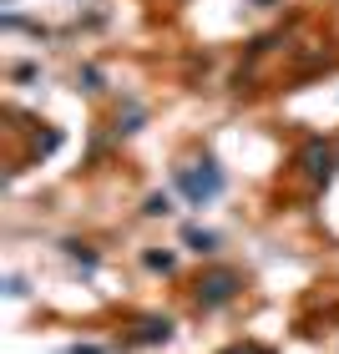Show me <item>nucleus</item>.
<instances>
[{
  "mask_svg": "<svg viewBox=\"0 0 339 354\" xmlns=\"http://www.w3.org/2000/svg\"><path fill=\"white\" fill-rule=\"evenodd\" d=\"M177 187L187 192V203H192V207H203V203H213L218 192H223V172H218L213 162H192V167L177 172Z\"/></svg>",
  "mask_w": 339,
  "mask_h": 354,
  "instance_id": "obj_1",
  "label": "nucleus"
},
{
  "mask_svg": "<svg viewBox=\"0 0 339 354\" xmlns=\"http://www.w3.org/2000/svg\"><path fill=\"white\" fill-rule=\"evenodd\" d=\"M238 294V273L233 268H213L208 279H198V304L203 309H218V304H228Z\"/></svg>",
  "mask_w": 339,
  "mask_h": 354,
  "instance_id": "obj_2",
  "label": "nucleus"
},
{
  "mask_svg": "<svg viewBox=\"0 0 339 354\" xmlns=\"http://www.w3.org/2000/svg\"><path fill=\"white\" fill-rule=\"evenodd\" d=\"M132 339H137V344H167V339H172V324H167V319H142Z\"/></svg>",
  "mask_w": 339,
  "mask_h": 354,
  "instance_id": "obj_3",
  "label": "nucleus"
},
{
  "mask_svg": "<svg viewBox=\"0 0 339 354\" xmlns=\"http://www.w3.org/2000/svg\"><path fill=\"white\" fill-rule=\"evenodd\" d=\"M304 162H309V172H314V177H329V172H334V152H329V147H319V142H314V147L304 152Z\"/></svg>",
  "mask_w": 339,
  "mask_h": 354,
  "instance_id": "obj_4",
  "label": "nucleus"
},
{
  "mask_svg": "<svg viewBox=\"0 0 339 354\" xmlns=\"http://www.w3.org/2000/svg\"><path fill=\"white\" fill-rule=\"evenodd\" d=\"M187 243L198 248V253H213V243H218V238H213V233H187Z\"/></svg>",
  "mask_w": 339,
  "mask_h": 354,
  "instance_id": "obj_5",
  "label": "nucleus"
},
{
  "mask_svg": "<svg viewBox=\"0 0 339 354\" xmlns=\"http://www.w3.org/2000/svg\"><path fill=\"white\" fill-rule=\"evenodd\" d=\"M228 354H268V349H258V344H238V349H228Z\"/></svg>",
  "mask_w": 339,
  "mask_h": 354,
  "instance_id": "obj_6",
  "label": "nucleus"
}]
</instances>
